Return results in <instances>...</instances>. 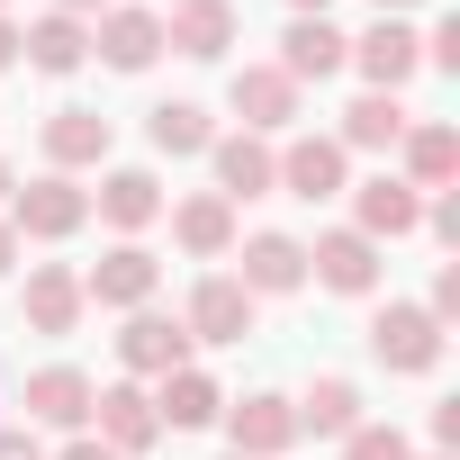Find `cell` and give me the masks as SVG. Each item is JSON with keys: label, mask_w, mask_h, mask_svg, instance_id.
I'll return each instance as SVG.
<instances>
[{"label": "cell", "mask_w": 460, "mask_h": 460, "mask_svg": "<svg viewBox=\"0 0 460 460\" xmlns=\"http://www.w3.org/2000/svg\"><path fill=\"white\" fill-rule=\"evenodd\" d=\"M19 262V235H10V217H0V271H10Z\"/></svg>", "instance_id": "cell-37"}, {"label": "cell", "mask_w": 460, "mask_h": 460, "mask_svg": "<svg viewBox=\"0 0 460 460\" xmlns=\"http://www.w3.org/2000/svg\"><path fill=\"white\" fill-rule=\"evenodd\" d=\"M10 64H19V28H10V19H0V73H10Z\"/></svg>", "instance_id": "cell-36"}, {"label": "cell", "mask_w": 460, "mask_h": 460, "mask_svg": "<svg viewBox=\"0 0 460 460\" xmlns=\"http://www.w3.org/2000/svg\"><path fill=\"white\" fill-rule=\"evenodd\" d=\"M55 10H64V19H82V28H91V10H109V0H55Z\"/></svg>", "instance_id": "cell-35"}, {"label": "cell", "mask_w": 460, "mask_h": 460, "mask_svg": "<svg viewBox=\"0 0 460 460\" xmlns=\"http://www.w3.org/2000/svg\"><path fill=\"white\" fill-rule=\"evenodd\" d=\"M370 352L397 370V379H424V370H442V325L424 316V307H406V298H388L379 316H370Z\"/></svg>", "instance_id": "cell-2"}, {"label": "cell", "mask_w": 460, "mask_h": 460, "mask_svg": "<svg viewBox=\"0 0 460 460\" xmlns=\"http://www.w3.org/2000/svg\"><path fill=\"white\" fill-rule=\"evenodd\" d=\"M226 433H235V451H244V460H280V451L298 442V406H289V397H271V388H253V397L226 406Z\"/></svg>", "instance_id": "cell-11"}, {"label": "cell", "mask_w": 460, "mask_h": 460, "mask_svg": "<svg viewBox=\"0 0 460 460\" xmlns=\"http://www.w3.org/2000/svg\"><path fill=\"white\" fill-rule=\"evenodd\" d=\"M91 424H100V442H109L118 460H136V451H154V442H163L154 388H136V379H109V388L91 397Z\"/></svg>", "instance_id": "cell-5"}, {"label": "cell", "mask_w": 460, "mask_h": 460, "mask_svg": "<svg viewBox=\"0 0 460 460\" xmlns=\"http://www.w3.org/2000/svg\"><path fill=\"white\" fill-rule=\"evenodd\" d=\"M82 226H91V190H82L73 172H46V181L10 190V235H37V244H64V235H82Z\"/></svg>", "instance_id": "cell-1"}, {"label": "cell", "mask_w": 460, "mask_h": 460, "mask_svg": "<svg viewBox=\"0 0 460 460\" xmlns=\"http://www.w3.org/2000/svg\"><path fill=\"white\" fill-rule=\"evenodd\" d=\"M343 64H361V82L397 100V91L424 73V46H415V28H406V19H370V28L352 37V55H343Z\"/></svg>", "instance_id": "cell-3"}, {"label": "cell", "mask_w": 460, "mask_h": 460, "mask_svg": "<svg viewBox=\"0 0 460 460\" xmlns=\"http://www.w3.org/2000/svg\"><path fill=\"white\" fill-rule=\"evenodd\" d=\"M424 226H433L442 244H460V190H433V199H424Z\"/></svg>", "instance_id": "cell-31"}, {"label": "cell", "mask_w": 460, "mask_h": 460, "mask_svg": "<svg viewBox=\"0 0 460 460\" xmlns=\"http://www.w3.org/2000/svg\"><path fill=\"white\" fill-rule=\"evenodd\" d=\"M0 10H10V0H0Z\"/></svg>", "instance_id": "cell-42"}, {"label": "cell", "mask_w": 460, "mask_h": 460, "mask_svg": "<svg viewBox=\"0 0 460 460\" xmlns=\"http://www.w3.org/2000/svg\"><path fill=\"white\" fill-rule=\"evenodd\" d=\"M226 460H244V451H226Z\"/></svg>", "instance_id": "cell-41"}, {"label": "cell", "mask_w": 460, "mask_h": 460, "mask_svg": "<svg viewBox=\"0 0 460 460\" xmlns=\"http://www.w3.org/2000/svg\"><path fill=\"white\" fill-rule=\"evenodd\" d=\"M442 460H451V451H442Z\"/></svg>", "instance_id": "cell-43"}, {"label": "cell", "mask_w": 460, "mask_h": 460, "mask_svg": "<svg viewBox=\"0 0 460 460\" xmlns=\"http://www.w3.org/2000/svg\"><path fill=\"white\" fill-rule=\"evenodd\" d=\"M118 361H127L136 379H172V370L190 361V325H181V316H163V307H136V316H127V334H118Z\"/></svg>", "instance_id": "cell-10"}, {"label": "cell", "mask_w": 460, "mask_h": 460, "mask_svg": "<svg viewBox=\"0 0 460 460\" xmlns=\"http://www.w3.org/2000/svg\"><path fill=\"white\" fill-rule=\"evenodd\" d=\"M289 10H298V19H325V10H334V0H289Z\"/></svg>", "instance_id": "cell-39"}, {"label": "cell", "mask_w": 460, "mask_h": 460, "mask_svg": "<svg viewBox=\"0 0 460 460\" xmlns=\"http://www.w3.org/2000/svg\"><path fill=\"white\" fill-rule=\"evenodd\" d=\"M415 46H424V64H442V73H451V64H460V19H442V28H433V37H415Z\"/></svg>", "instance_id": "cell-32"}, {"label": "cell", "mask_w": 460, "mask_h": 460, "mask_svg": "<svg viewBox=\"0 0 460 460\" xmlns=\"http://www.w3.org/2000/svg\"><path fill=\"white\" fill-rule=\"evenodd\" d=\"M19 55H28L37 73H82V55H91V28H82V19H64V10H46L37 28H19Z\"/></svg>", "instance_id": "cell-25"}, {"label": "cell", "mask_w": 460, "mask_h": 460, "mask_svg": "<svg viewBox=\"0 0 460 460\" xmlns=\"http://www.w3.org/2000/svg\"><path fill=\"white\" fill-rule=\"evenodd\" d=\"M208 163H217V199H271L280 190V154L262 136H217Z\"/></svg>", "instance_id": "cell-15"}, {"label": "cell", "mask_w": 460, "mask_h": 460, "mask_svg": "<svg viewBox=\"0 0 460 460\" xmlns=\"http://www.w3.org/2000/svg\"><path fill=\"white\" fill-rule=\"evenodd\" d=\"M190 343H244L253 334V289L235 280V271H208L199 289H190Z\"/></svg>", "instance_id": "cell-7"}, {"label": "cell", "mask_w": 460, "mask_h": 460, "mask_svg": "<svg viewBox=\"0 0 460 460\" xmlns=\"http://www.w3.org/2000/svg\"><path fill=\"white\" fill-rule=\"evenodd\" d=\"M307 271H316L334 298H370V289H379V244L352 235V226H334V235L307 244Z\"/></svg>", "instance_id": "cell-12"}, {"label": "cell", "mask_w": 460, "mask_h": 460, "mask_svg": "<svg viewBox=\"0 0 460 460\" xmlns=\"http://www.w3.org/2000/svg\"><path fill=\"white\" fill-rule=\"evenodd\" d=\"M91 46H100L109 73H145V64L163 55V10H100Z\"/></svg>", "instance_id": "cell-16"}, {"label": "cell", "mask_w": 460, "mask_h": 460, "mask_svg": "<svg viewBox=\"0 0 460 460\" xmlns=\"http://www.w3.org/2000/svg\"><path fill=\"white\" fill-rule=\"evenodd\" d=\"M244 289H253V298L307 289V244H298V235H253V244H244Z\"/></svg>", "instance_id": "cell-23"}, {"label": "cell", "mask_w": 460, "mask_h": 460, "mask_svg": "<svg viewBox=\"0 0 460 460\" xmlns=\"http://www.w3.org/2000/svg\"><path fill=\"white\" fill-rule=\"evenodd\" d=\"M424 316H433V325H451V316H460V262H442V271H433V298H424Z\"/></svg>", "instance_id": "cell-30"}, {"label": "cell", "mask_w": 460, "mask_h": 460, "mask_svg": "<svg viewBox=\"0 0 460 460\" xmlns=\"http://www.w3.org/2000/svg\"><path fill=\"white\" fill-rule=\"evenodd\" d=\"M172 235H181V253H199V262L235 253V199H217V190L181 199V208H172Z\"/></svg>", "instance_id": "cell-22"}, {"label": "cell", "mask_w": 460, "mask_h": 460, "mask_svg": "<svg viewBox=\"0 0 460 460\" xmlns=\"http://www.w3.org/2000/svg\"><path fill=\"white\" fill-rule=\"evenodd\" d=\"M46 163H55V172L109 163V118H100V109H55V118H46Z\"/></svg>", "instance_id": "cell-24"}, {"label": "cell", "mask_w": 460, "mask_h": 460, "mask_svg": "<svg viewBox=\"0 0 460 460\" xmlns=\"http://www.w3.org/2000/svg\"><path fill=\"white\" fill-rule=\"evenodd\" d=\"M82 307H91V298H82V271H73V262H37V271H28V307H19L28 334H73Z\"/></svg>", "instance_id": "cell-18"}, {"label": "cell", "mask_w": 460, "mask_h": 460, "mask_svg": "<svg viewBox=\"0 0 460 460\" xmlns=\"http://www.w3.org/2000/svg\"><path fill=\"white\" fill-rule=\"evenodd\" d=\"M226 109L244 118V136H280V127H298V82L280 64H244L226 82Z\"/></svg>", "instance_id": "cell-6"}, {"label": "cell", "mask_w": 460, "mask_h": 460, "mask_svg": "<svg viewBox=\"0 0 460 460\" xmlns=\"http://www.w3.org/2000/svg\"><path fill=\"white\" fill-rule=\"evenodd\" d=\"M406 127H415V118H406L388 91H361V100L343 109V136H334V145H343V154H388Z\"/></svg>", "instance_id": "cell-26"}, {"label": "cell", "mask_w": 460, "mask_h": 460, "mask_svg": "<svg viewBox=\"0 0 460 460\" xmlns=\"http://www.w3.org/2000/svg\"><path fill=\"white\" fill-rule=\"evenodd\" d=\"M343 460H415V442L397 424H352L343 433Z\"/></svg>", "instance_id": "cell-29"}, {"label": "cell", "mask_w": 460, "mask_h": 460, "mask_svg": "<svg viewBox=\"0 0 460 460\" xmlns=\"http://www.w3.org/2000/svg\"><path fill=\"white\" fill-rule=\"evenodd\" d=\"M0 460H46V442L37 433H0Z\"/></svg>", "instance_id": "cell-34"}, {"label": "cell", "mask_w": 460, "mask_h": 460, "mask_svg": "<svg viewBox=\"0 0 460 460\" xmlns=\"http://www.w3.org/2000/svg\"><path fill=\"white\" fill-rule=\"evenodd\" d=\"M154 289H163V262H154L145 244H109V253L82 271V298H91V307H127V316H136V307H154Z\"/></svg>", "instance_id": "cell-4"}, {"label": "cell", "mask_w": 460, "mask_h": 460, "mask_svg": "<svg viewBox=\"0 0 460 460\" xmlns=\"http://www.w3.org/2000/svg\"><path fill=\"white\" fill-rule=\"evenodd\" d=\"M10 190H19V181H10V163H0V199H10Z\"/></svg>", "instance_id": "cell-40"}, {"label": "cell", "mask_w": 460, "mask_h": 460, "mask_svg": "<svg viewBox=\"0 0 460 460\" xmlns=\"http://www.w3.org/2000/svg\"><path fill=\"white\" fill-rule=\"evenodd\" d=\"M370 10H379V19H406V10H424V0H370Z\"/></svg>", "instance_id": "cell-38"}, {"label": "cell", "mask_w": 460, "mask_h": 460, "mask_svg": "<svg viewBox=\"0 0 460 460\" xmlns=\"http://www.w3.org/2000/svg\"><path fill=\"white\" fill-rule=\"evenodd\" d=\"M154 415H163V433H199V424L226 415V388H217L199 361H181L172 379H154Z\"/></svg>", "instance_id": "cell-19"}, {"label": "cell", "mask_w": 460, "mask_h": 460, "mask_svg": "<svg viewBox=\"0 0 460 460\" xmlns=\"http://www.w3.org/2000/svg\"><path fill=\"white\" fill-rule=\"evenodd\" d=\"M289 406H298V433H316V442H343L352 424H370L352 379H316V388H307V397H289Z\"/></svg>", "instance_id": "cell-27"}, {"label": "cell", "mask_w": 460, "mask_h": 460, "mask_svg": "<svg viewBox=\"0 0 460 460\" xmlns=\"http://www.w3.org/2000/svg\"><path fill=\"white\" fill-rule=\"evenodd\" d=\"M397 154H406V190H451V181H460V136H451L442 118H415V127L397 136Z\"/></svg>", "instance_id": "cell-21"}, {"label": "cell", "mask_w": 460, "mask_h": 460, "mask_svg": "<svg viewBox=\"0 0 460 460\" xmlns=\"http://www.w3.org/2000/svg\"><path fill=\"white\" fill-rule=\"evenodd\" d=\"M415 226H424V190H406L397 172H370V181L352 190V235L397 244V235H415Z\"/></svg>", "instance_id": "cell-8"}, {"label": "cell", "mask_w": 460, "mask_h": 460, "mask_svg": "<svg viewBox=\"0 0 460 460\" xmlns=\"http://www.w3.org/2000/svg\"><path fill=\"white\" fill-rule=\"evenodd\" d=\"M91 397H100V388H91V370H73V361H46V370L28 379V397H19V406H28V424L82 433V424H91Z\"/></svg>", "instance_id": "cell-13"}, {"label": "cell", "mask_w": 460, "mask_h": 460, "mask_svg": "<svg viewBox=\"0 0 460 460\" xmlns=\"http://www.w3.org/2000/svg\"><path fill=\"white\" fill-rule=\"evenodd\" d=\"M55 460H118V451H109V442H100V433H73V442H64V451H55Z\"/></svg>", "instance_id": "cell-33"}, {"label": "cell", "mask_w": 460, "mask_h": 460, "mask_svg": "<svg viewBox=\"0 0 460 460\" xmlns=\"http://www.w3.org/2000/svg\"><path fill=\"white\" fill-rule=\"evenodd\" d=\"M280 190L289 199H343L352 190V154L334 136H289L280 145Z\"/></svg>", "instance_id": "cell-9"}, {"label": "cell", "mask_w": 460, "mask_h": 460, "mask_svg": "<svg viewBox=\"0 0 460 460\" xmlns=\"http://www.w3.org/2000/svg\"><path fill=\"white\" fill-rule=\"evenodd\" d=\"M163 46H172V55H190V64H217L226 46H235V0H172Z\"/></svg>", "instance_id": "cell-14"}, {"label": "cell", "mask_w": 460, "mask_h": 460, "mask_svg": "<svg viewBox=\"0 0 460 460\" xmlns=\"http://www.w3.org/2000/svg\"><path fill=\"white\" fill-rule=\"evenodd\" d=\"M145 136H154V154H172V163L217 145V127H208V109H199V100H163V109L145 118Z\"/></svg>", "instance_id": "cell-28"}, {"label": "cell", "mask_w": 460, "mask_h": 460, "mask_svg": "<svg viewBox=\"0 0 460 460\" xmlns=\"http://www.w3.org/2000/svg\"><path fill=\"white\" fill-rule=\"evenodd\" d=\"M343 55H352V37H343L334 19H289V37H280V73H289L298 91H307V82H334Z\"/></svg>", "instance_id": "cell-17"}, {"label": "cell", "mask_w": 460, "mask_h": 460, "mask_svg": "<svg viewBox=\"0 0 460 460\" xmlns=\"http://www.w3.org/2000/svg\"><path fill=\"white\" fill-rule=\"evenodd\" d=\"M91 208L118 226V235H145V226L163 217V181H154L145 163H127V172H109V181L91 190Z\"/></svg>", "instance_id": "cell-20"}]
</instances>
